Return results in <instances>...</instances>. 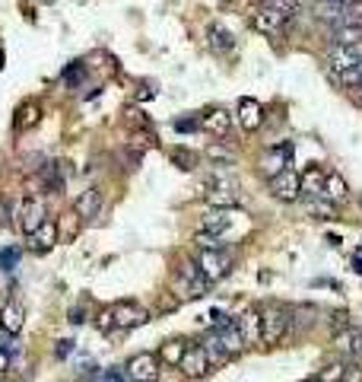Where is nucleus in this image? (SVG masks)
Wrapping results in <instances>:
<instances>
[{
    "instance_id": "nucleus-1",
    "label": "nucleus",
    "mask_w": 362,
    "mask_h": 382,
    "mask_svg": "<svg viewBox=\"0 0 362 382\" xmlns=\"http://www.w3.org/2000/svg\"><path fill=\"white\" fill-rule=\"evenodd\" d=\"M289 328H293V309L277 303L260 309V348H280Z\"/></svg>"
},
{
    "instance_id": "nucleus-2",
    "label": "nucleus",
    "mask_w": 362,
    "mask_h": 382,
    "mask_svg": "<svg viewBox=\"0 0 362 382\" xmlns=\"http://www.w3.org/2000/svg\"><path fill=\"white\" fill-rule=\"evenodd\" d=\"M210 287V280L200 274L197 261H181L175 268V278H172V293L178 299H200Z\"/></svg>"
},
{
    "instance_id": "nucleus-3",
    "label": "nucleus",
    "mask_w": 362,
    "mask_h": 382,
    "mask_svg": "<svg viewBox=\"0 0 362 382\" xmlns=\"http://www.w3.org/2000/svg\"><path fill=\"white\" fill-rule=\"evenodd\" d=\"M197 268L210 284H219L223 278H229L235 268V258L229 255V249H200L197 252Z\"/></svg>"
},
{
    "instance_id": "nucleus-4",
    "label": "nucleus",
    "mask_w": 362,
    "mask_h": 382,
    "mask_svg": "<svg viewBox=\"0 0 362 382\" xmlns=\"http://www.w3.org/2000/svg\"><path fill=\"white\" fill-rule=\"evenodd\" d=\"M293 153H295V144L293 140H283V144H274L270 150L264 153L258 160V172H260V179H274V175H280L283 169H289L293 166Z\"/></svg>"
},
{
    "instance_id": "nucleus-5",
    "label": "nucleus",
    "mask_w": 362,
    "mask_h": 382,
    "mask_svg": "<svg viewBox=\"0 0 362 382\" xmlns=\"http://www.w3.org/2000/svg\"><path fill=\"white\" fill-rule=\"evenodd\" d=\"M286 13H280V10L267 7V4H260V7H254L251 13H248V22H251L254 32L267 35V39H280L283 29H286Z\"/></svg>"
},
{
    "instance_id": "nucleus-6",
    "label": "nucleus",
    "mask_w": 362,
    "mask_h": 382,
    "mask_svg": "<svg viewBox=\"0 0 362 382\" xmlns=\"http://www.w3.org/2000/svg\"><path fill=\"white\" fill-rule=\"evenodd\" d=\"M111 313H115V328H121V332H130V328H140L150 322V309L137 299H118L111 306Z\"/></svg>"
},
{
    "instance_id": "nucleus-7",
    "label": "nucleus",
    "mask_w": 362,
    "mask_h": 382,
    "mask_svg": "<svg viewBox=\"0 0 362 382\" xmlns=\"http://www.w3.org/2000/svg\"><path fill=\"white\" fill-rule=\"evenodd\" d=\"M159 357L153 350H144V354H134L127 363H124V376L130 382H159Z\"/></svg>"
},
{
    "instance_id": "nucleus-8",
    "label": "nucleus",
    "mask_w": 362,
    "mask_h": 382,
    "mask_svg": "<svg viewBox=\"0 0 362 382\" xmlns=\"http://www.w3.org/2000/svg\"><path fill=\"white\" fill-rule=\"evenodd\" d=\"M178 369H181V376L185 379H207V376L213 373V367H210V360H207V354H204V348L200 344H188V350H185V357H181V363H178Z\"/></svg>"
},
{
    "instance_id": "nucleus-9",
    "label": "nucleus",
    "mask_w": 362,
    "mask_h": 382,
    "mask_svg": "<svg viewBox=\"0 0 362 382\" xmlns=\"http://www.w3.org/2000/svg\"><path fill=\"white\" fill-rule=\"evenodd\" d=\"M270 195H274L277 201H283V204L299 201V198H302L299 172H295V169L289 166V169H283L280 175H274V179H270Z\"/></svg>"
},
{
    "instance_id": "nucleus-10",
    "label": "nucleus",
    "mask_w": 362,
    "mask_h": 382,
    "mask_svg": "<svg viewBox=\"0 0 362 382\" xmlns=\"http://www.w3.org/2000/svg\"><path fill=\"white\" fill-rule=\"evenodd\" d=\"M235 121H239L242 131H248V134L260 131V128H264V105L251 96L239 99V105H235Z\"/></svg>"
},
{
    "instance_id": "nucleus-11",
    "label": "nucleus",
    "mask_w": 362,
    "mask_h": 382,
    "mask_svg": "<svg viewBox=\"0 0 362 382\" xmlns=\"http://www.w3.org/2000/svg\"><path fill=\"white\" fill-rule=\"evenodd\" d=\"M45 220H48V207H45V201L35 198V195H29L26 201H22V207H20V229L26 233V236H32Z\"/></svg>"
},
{
    "instance_id": "nucleus-12",
    "label": "nucleus",
    "mask_w": 362,
    "mask_h": 382,
    "mask_svg": "<svg viewBox=\"0 0 362 382\" xmlns=\"http://www.w3.org/2000/svg\"><path fill=\"white\" fill-rule=\"evenodd\" d=\"M213 332H216V338H219V344H223L225 348V354L232 357H242L248 350V344H245V334H242V328H239V319H229L225 322V325H219V328H213Z\"/></svg>"
},
{
    "instance_id": "nucleus-13",
    "label": "nucleus",
    "mask_w": 362,
    "mask_h": 382,
    "mask_svg": "<svg viewBox=\"0 0 362 382\" xmlns=\"http://www.w3.org/2000/svg\"><path fill=\"white\" fill-rule=\"evenodd\" d=\"M29 243V252L32 255H48L51 249H55L57 243H61V233H57V223L55 220H45L39 229H35L32 236H26Z\"/></svg>"
},
{
    "instance_id": "nucleus-14",
    "label": "nucleus",
    "mask_w": 362,
    "mask_h": 382,
    "mask_svg": "<svg viewBox=\"0 0 362 382\" xmlns=\"http://www.w3.org/2000/svg\"><path fill=\"white\" fill-rule=\"evenodd\" d=\"M235 217H239V210H235V207H210L204 217H200L197 229H204V233H216V236H225Z\"/></svg>"
},
{
    "instance_id": "nucleus-15",
    "label": "nucleus",
    "mask_w": 362,
    "mask_h": 382,
    "mask_svg": "<svg viewBox=\"0 0 362 382\" xmlns=\"http://www.w3.org/2000/svg\"><path fill=\"white\" fill-rule=\"evenodd\" d=\"M356 64H362V57L356 55V48H343V45H330V51H328V74L334 76H340V74H347V70H353Z\"/></svg>"
},
{
    "instance_id": "nucleus-16",
    "label": "nucleus",
    "mask_w": 362,
    "mask_h": 382,
    "mask_svg": "<svg viewBox=\"0 0 362 382\" xmlns=\"http://www.w3.org/2000/svg\"><path fill=\"white\" fill-rule=\"evenodd\" d=\"M200 128H204L207 134H213V137H229V131H232V115H229L223 105L207 109L204 115H200Z\"/></svg>"
},
{
    "instance_id": "nucleus-17",
    "label": "nucleus",
    "mask_w": 362,
    "mask_h": 382,
    "mask_svg": "<svg viewBox=\"0 0 362 382\" xmlns=\"http://www.w3.org/2000/svg\"><path fill=\"white\" fill-rule=\"evenodd\" d=\"M102 188H86L80 198H76V204H74V214L80 217L83 223H89V220H96L99 214H102Z\"/></svg>"
},
{
    "instance_id": "nucleus-18",
    "label": "nucleus",
    "mask_w": 362,
    "mask_h": 382,
    "mask_svg": "<svg viewBox=\"0 0 362 382\" xmlns=\"http://www.w3.org/2000/svg\"><path fill=\"white\" fill-rule=\"evenodd\" d=\"M0 325H4V332H7L10 338H16V334L22 332V325H26V306H22L20 299L4 303V309H0Z\"/></svg>"
},
{
    "instance_id": "nucleus-19",
    "label": "nucleus",
    "mask_w": 362,
    "mask_h": 382,
    "mask_svg": "<svg viewBox=\"0 0 362 382\" xmlns=\"http://www.w3.org/2000/svg\"><path fill=\"white\" fill-rule=\"evenodd\" d=\"M39 121H41V105L32 102V99H29V102H22L20 109L13 111V131H16V134L32 131Z\"/></svg>"
},
{
    "instance_id": "nucleus-20",
    "label": "nucleus",
    "mask_w": 362,
    "mask_h": 382,
    "mask_svg": "<svg viewBox=\"0 0 362 382\" xmlns=\"http://www.w3.org/2000/svg\"><path fill=\"white\" fill-rule=\"evenodd\" d=\"M334 348L343 357H362V332L359 328H343L334 334Z\"/></svg>"
},
{
    "instance_id": "nucleus-21",
    "label": "nucleus",
    "mask_w": 362,
    "mask_h": 382,
    "mask_svg": "<svg viewBox=\"0 0 362 382\" xmlns=\"http://www.w3.org/2000/svg\"><path fill=\"white\" fill-rule=\"evenodd\" d=\"M324 179H328V172H324L321 166H308L305 172L299 175V188L305 198H321L324 191Z\"/></svg>"
},
{
    "instance_id": "nucleus-22",
    "label": "nucleus",
    "mask_w": 362,
    "mask_h": 382,
    "mask_svg": "<svg viewBox=\"0 0 362 382\" xmlns=\"http://www.w3.org/2000/svg\"><path fill=\"white\" fill-rule=\"evenodd\" d=\"M321 198L324 201H330V204H347V198H349V185L343 182V175H337V172H328V179H324V191H321Z\"/></svg>"
},
{
    "instance_id": "nucleus-23",
    "label": "nucleus",
    "mask_w": 362,
    "mask_h": 382,
    "mask_svg": "<svg viewBox=\"0 0 362 382\" xmlns=\"http://www.w3.org/2000/svg\"><path fill=\"white\" fill-rule=\"evenodd\" d=\"M41 185L48 195H57L64 185H67V169L64 163H48V166H41Z\"/></svg>"
},
{
    "instance_id": "nucleus-24",
    "label": "nucleus",
    "mask_w": 362,
    "mask_h": 382,
    "mask_svg": "<svg viewBox=\"0 0 362 382\" xmlns=\"http://www.w3.org/2000/svg\"><path fill=\"white\" fill-rule=\"evenodd\" d=\"M239 328L248 348H260V309H248L245 315H239Z\"/></svg>"
},
{
    "instance_id": "nucleus-25",
    "label": "nucleus",
    "mask_w": 362,
    "mask_h": 382,
    "mask_svg": "<svg viewBox=\"0 0 362 382\" xmlns=\"http://www.w3.org/2000/svg\"><path fill=\"white\" fill-rule=\"evenodd\" d=\"M200 348H204V354H207V360H210V367H225V363H232V357L225 354V348L219 344L216 332H207L204 341H200Z\"/></svg>"
},
{
    "instance_id": "nucleus-26",
    "label": "nucleus",
    "mask_w": 362,
    "mask_h": 382,
    "mask_svg": "<svg viewBox=\"0 0 362 382\" xmlns=\"http://www.w3.org/2000/svg\"><path fill=\"white\" fill-rule=\"evenodd\" d=\"M185 350H188V341L185 338H172V341H165L162 348H159L156 357H159V363L178 369V363H181V357H185Z\"/></svg>"
},
{
    "instance_id": "nucleus-27",
    "label": "nucleus",
    "mask_w": 362,
    "mask_h": 382,
    "mask_svg": "<svg viewBox=\"0 0 362 382\" xmlns=\"http://www.w3.org/2000/svg\"><path fill=\"white\" fill-rule=\"evenodd\" d=\"M165 156H169L172 166L181 169V172H194V169H197V153H194L191 146H169Z\"/></svg>"
},
{
    "instance_id": "nucleus-28",
    "label": "nucleus",
    "mask_w": 362,
    "mask_h": 382,
    "mask_svg": "<svg viewBox=\"0 0 362 382\" xmlns=\"http://www.w3.org/2000/svg\"><path fill=\"white\" fill-rule=\"evenodd\" d=\"M207 39H210V48L216 51V55H229V51L235 48V39H232V32H225L223 26H210V32H207Z\"/></svg>"
},
{
    "instance_id": "nucleus-29",
    "label": "nucleus",
    "mask_w": 362,
    "mask_h": 382,
    "mask_svg": "<svg viewBox=\"0 0 362 382\" xmlns=\"http://www.w3.org/2000/svg\"><path fill=\"white\" fill-rule=\"evenodd\" d=\"M334 45H343V48L362 45V26H334Z\"/></svg>"
},
{
    "instance_id": "nucleus-30",
    "label": "nucleus",
    "mask_w": 362,
    "mask_h": 382,
    "mask_svg": "<svg viewBox=\"0 0 362 382\" xmlns=\"http://www.w3.org/2000/svg\"><path fill=\"white\" fill-rule=\"evenodd\" d=\"M308 217H318V220H337V204L324 201V198H308Z\"/></svg>"
},
{
    "instance_id": "nucleus-31",
    "label": "nucleus",
    "mask_w": 362,
    "mask_h": 382,
    "mask_svg": "<svg viewBox=\"0 0 362 382\" xmlns=\"http://www.w3.org/2000/svg\"><path fill=\"white\" fill-rule=\"evenodd\" d=\"M207 160H213L216 166H232V163H235V150H232V146H225L223 140H216V144L207 146Z\"/></svg>"
},
{
    "instance_id": "nucleus-32",
    "label": "nucleus",
    "mask_w": 362,
    "mask_h": 382,
    "mask_svg": "<svg viewBox=\"0 0 362 382\" xmlns=\"http://www.w3.org/2000/svg\"><path fill=\"white\" fill-rule=\"evenodd\" d=\"M80 226H83V220L70 210V214H64V220L57 223V233H61V239L64 243H74L76 236H80Z\"/></svg>"
},
{
    "instance_id": "nucleus-33",
    "label": "nucleus",
    "mask_w": 362,
    "mask_h": 382,
    "mask_svg": "<svg viewBox=\"0 0 362 382\" xmlns=\"http://www.w3.org/2000/svg\"><path fill=\"white\" fill-rule=\"evenodd\" d=\"M124 125H127L130 131H144V128H150V115H146L144 109H137V105H127V109H124Z\"/></svg>"
},
{
    "instance_id": "nucleus-34",
    "label": "nucleus",
    "mask_w": 362,
    "mask_h": 382,
    "mask_svg": "<svg viewBox=\"0 0 362 382\" xmlns=\"http://www.w3.org/2000/svg\"><path fill=\"white\" fill-rule=\"evenodd\" d=\"M134 150H150V146H156V134L150 131V128H144V131H130V140H127Z\"/></svg>"
},
{
    "instance_id": "nucleus-35",
    "label": "nucleus",
    "mask_w": 362,
    "mask_h": 382,
    "mask_svg": "<svg viewBox=\"0 0 362 382\" xmlns=\"http://www.w3.org/2000/svg\"><path fill=\"white\" fill-rule=\"evenodd\" d=\"M194 243H197V249H225V236L204 233V229H197V233H194Z\"/></svg>"
},
{
    "instance_id": "nucleus-36",
    "label": "nucleus",
    "mask_w": 362,
    "mask_h": 382,
    "mask_svg": "<svg viewBox=\"0 0 362 382\" xmlns=\"http://www.w3.org/2000/svg\"><path fill=\"white\" fill-rule=\"evenodd\" d=\"M343 369H347V363H328V367L318 373V379H321V382H340Z\"/></svg>"
},
{
    "instance_id": "nucleus-37",
    "label": "nucleus",
    "mask_w": 362,
    "mask_h": 382,
    "mask_svg": "<svg viewBox=\"0 0 362 382\" xmlns=\"http://www.w3.org/2000/svg\"><path fill=\"white\" fill-rule=\"evenodd\" d=\"M96 328H99L102 334H109L111 328H115V313H111V306L99 309V315H96Z\"/></svg>"
},
{
    "instance_id": "nucleus-38",
    "label": "nucleus",
    "mask_w": 362,
    "mask_h": 382,
    "mask_svg": "<svg viewBox=\"0 0 362 382\" xmlns=\"http://www.w3.org/2000/svg\"><path fill=\"white\" fill-rule=\"evenodd\" d=\"M16 261H20V249H4L0 252V268H4V271H13Z\"/></svg>"
},
{
    "instance_id": "nucleus-39",
    "label": "nucleus",
    "mask_w": 362,
    "mask_h": 382,
    "mask_svg": "<svg viewBox=\"0 0 362 382\" xmlns=\"http://www.w3.org/2000/svg\"><path fill=\"white\" fill-rule=\"evenodd\" d=\"M330 328H334V334H337V332H343V328H349V315H347V309H337V313H330Z\"/></svg>"
},
{
    "instance_id": "nucleus-40",
    "label": "nucleus",
    "mask_w": 362,
    "mask_h": 382,
    "mask_svg": "<svg viewBox=\"0 0 362 382\" xmlns=\"http://www.w3.org/2000/svg\"><path fill=\"white\" fill-rule=\"evenodd\" d=\"M340 382H362V367H359V363H347Z\"/></svg>"
},
{
    "instance_id": "nucleus-41",
    "label": "nucleus",
    "mask_w": 362,
    "mask_h": 382,
    "mask_svg": "<svg viewBox=\"0 0 362 382\" xmlns=\"http://www.w3.org/2000/svg\"><path fill=\"white\" fill-rule=\"evenodd\" d=\"M267 7H274V10H280V13H286V16H293L295 13V4L293 0H264Z\"/></svg>"
},
{
    "instance_id": "nucleus-42",
    "label": "nucleus",
    "mask_w": 362,
    "mask_h": 382,
    "mask_svg": "<svg viewBox=\"0 0 362 382\" xmlns=\"http://www.w3.org/2000/svg\"><path fill=\"white\" fill-rule=\"evenodd\" d=\"M10 220H13V204H10L7 198H0V229L7 226Z\"/></svg>"
},
{
    "instance_id": "nucleus-43",
    "label": "nucleus",
    "mask_w": 362,
    "mask_h": 382,
    "mask_svg": "<svg viewBox=\"0 0 362 382\" xmlns=\"http://www.w3.org/2000/svg\"><path fill=\"white\" fill-rule=\"evenodd\" d=\"M80 74H83V64H80V61H74V64L67 67V74H64V80H67L70 86H76V83H80Z\"/></svg>"
},
{
    "instance_id": "nucleus-44",
    "label": "nucleus",
    "mask_w": 362,
    "mask_h": 382,
    "mask_svg": "<svg viewBox=\"0 0 362 382\" xmlns=\"http://www.w3.org/2000/svg\"><path fill=\"white\" fill-rule=\"evenodd\" d=\"M197 128H200V118H178L175 121V131H181V134L197 131Z\"/></svg>"
},
{
    "instance_id": "nucleus-45",
    "label": "nucleus",
    "mask_w": 362,
    "mask_h": 382,
    "mask_svg": "<svg viewBox=\"0 0 362 382\" xmlns=\"http://www.w3.org/2000/svg\"><path fill=\"white\" fill-rule=\"evenodd\" d=\"M70 350H74V341H57V348H55V357H57V360H64V357H67L70 354Z\"/></svg>"
},
{
    "instance_id": "nucleus-46",
    "label": "nucleus",
    "mask_w": 362,
    "mask_h": 382,
    "mask_svg": "<svg viewBox=\"0 0 362 382\" xmlns=\"http://www.w3.org/2000/svg\"><path fill=\"white\" fill-rule=\"evenodd\" d=\"M7 369H10V354L4 350V344H0V376L7 373Z\"/></svg>"
},
{
    "instance_id": "nucleus-47",
    "label": "nucleus",
    "mask_w": 362,
    "mask_h": 382,
    "mask_svg": "<svg viewBox=\"0 0 362 382\" xmlns=\"http://www.w3.org/2000/svg\"><path fill=\"white\" fill-rule=\"evenodd\" d=\"M356 99H359V102H362V83L356 86Z\"/></svg>"
},
{
    "instance_id": "nucleus-48",
    "label": "nucleus",
    "mask_w": 362,
    "mask_h": 382,
    "mask_svg": "<svg viewBox=\"0 0 362 382\" xmlns=\"http://www.w3.org/2000/svg\"><path fill=\"white\" fill-rule=\"evenodd\" d=\"M302 382H321V379H318V376H308V379H302Z\"/></svg>"
},
{
    "instance_id": "nucleus-49",
    "label": "nucleus",
    "mask_w": 362,
    "mask_h": 382,
    "mask_svg": "<svg viewBox=\"0 0 362 382\" xmlns=\"http://www.w3.org/2000/svg\"><path fill=\"white\" fill-rule=\"evenodd\" d=\"M4 61H7V57H4V48H0V70H4Z\"/></svg>"
},
{
    "instance_id": "nucleus-50",
    "label": "nucleus",
    "mask_w": 362,
    "mask_h": 382,
    "mask_svg": "<svg viewBox=\"0 0 362 382\" xmlns=\"http://www.w3.org/2000/svg\"><path fill=\"white\" fill-rule=\"evenodd\" d=\"M340 4H347V7H349V4H356V0H340Z\"/></svg>"
},
{
    "instance_id": "nucleus-51",
    "label": "nucleus",
    "mask_w": 362,
    "mask_h": 382,
    "mask_svg": "<svg viewBox=\"0 0 362 382\" xmlns=\"http://www.w3.org/2000/svg\"><path fill=\"white\" fill-rule=\"evenodd\" d=\"M0 334H7V332H4V325H0Z\"/></svg>"
}]
</instances>
